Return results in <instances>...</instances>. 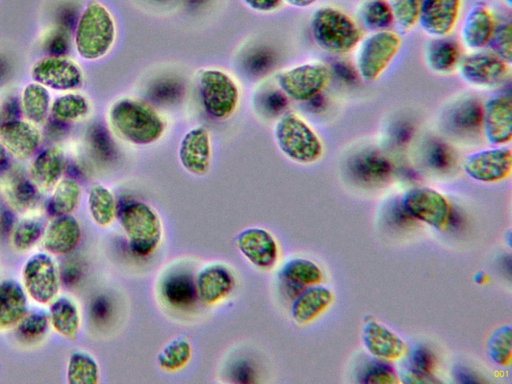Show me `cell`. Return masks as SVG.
Wrapping results in <instances>:
<instances>
[{"instance_id": "cell-1", "label": "cell", "mask_w": 512, "mask_h": 384, "mask_svg": "<svg viewBox=\"0 0 512 384\" xmlns=\"http://www.w3.org/2000/svg\"><path fill=\"white\" fill-rule=\"evenodd\" d=\"M113 131L123 140L138 146L157 142L165 131L164 119L148 104L132 98H120L108 110Z\"/></svg>"}, {"instance_id": "cell-2", "label": "cell", "mask_w": 512, "mask_h": 384, "mask_svg": "<svg viewBox=\"0 0 512 384\" xmlns=\"http://www.w3.org/2000/svg\"><path fill=\"white\" fill-rule=\"evenodd\" d=\"M116 34V23L110 10L97 0H90L76 23L74 48L81 59L96 61L111 51Z\"/></svg>"}, {"instance_id": "cell-3", "label": "cell", "mask_w": 512, "mask_h": 384, "mask_svg": "<svg viewBox=\"0 0 512 384\" xmlns=\"http://www.w3.org/2000/svg\"><path fill=\"white\" fill-rule=\"evenodd\" d=\"M310 31L314 42L331 54L349 53L355 50L363 38L358 22L332 6H323L313 12Z\"/></svg>"}, {"instance_id": "cell-4", "label": "cell", "mask_w": 512, "mask_h": 384, "mask_svg": "<svg viewBox=\"0 0 512 384\" xmlns=\"http://www.w3.org/2000/svg\"><path fill=\"white\" fill-rule=\"evenodd\" d=\"M273 137L281 153L299 164H312L324 152L319 135L296 113H286L276 121Z\"/></svg>"}, {"instance_id": "cell-5", "label": "cell", "mask_w": 512, "mask_h": 384, "mask_svg": "<svg viewBox=\"0 0 512 384\" xmlns=\"http://www.w3.org/2000/svg\"><path fill=\"white\" fill-rule=\"evenodd\" d=\"M131 250L138 256L152 254L159 246L163 227L159 215L147 203L132 201L116 212Z\"/></svg>"}, {"instance_id": "cell-6", "label": "cell", "mask_w": 512, "mask_h": 384, "mask_svg": "<svg viewBox=\"0 0 512 384\" xmlns=\"http://www.w3.org/2000/svg\"><path fill=\"white\" fill-rule=\"evenodd\" d=\"M402 46L399 33L392 30L374 31L363 37L355 48V68L365 82H375L387 70Z\"/></svg>"}, {"instance_id": "cell-7", "label": "cell", "mask_w": 512, "mask_h": 384, "mask_svg": "<svg viewBox=\"0 0 512 384\" xmlns=\"http://www.w3.org/2000/svg\"><path fill=\"white\" fill-rule=\"evenodd\" d=\"M197 85L205 112L217 120L229 118L239 102V88L233 78L222 70L206 68L199 71Z\"/></svg>"}, {"instance_id": "cell-8", "label": "cell", "mask_w": 512, "mask_h": 384, "mask_svg": "<svg viewBox=\"0 0 512 384\" xmlns=\"http://www.w3.org/2000/svg\"><path fill=\"white\" fill-rule=\"evenodd\" d=\"M330 69L320 61L306 62L281 71L277 85L291 100L304 102L318 96L328 85Z\"/></svg>"}, {"instance_id": "cell-9", "label": "cell", "mask_w": 512, "mask_h": 384, "mask_svg": "<svg viewBox=\"0 0 512 384\" xmlns=\"http://www.w3.org/2000/svg\"><path fill=\"white\" fill-rule=\"evenodd\" d=\"M460 78L468 85L489 89L504 83L510 74V65L493 52L475 50L461 56L456 68Z\"/></svg>"}, {"instance_id": "cell-10", "label": "cell", "mask_w": 512, "mask_h": 384, "mask_svg": "<svg viewBox=\"0 0 512 384\" xmlns=\"http://www.w3.org/2000/svg\"><path fill=\"white\" fill-rule=\"evenodd\" d=\"M30 74L33 81L58 92L76 91L84 82L81 67L65 55H48L37 60Z\"/></svg>"}, {"instance_id": "cell-11", "label": "cell", "mask_w": 512, "mask_h": 384, "mask_svg": "<svg viewBox=\"0 0 512 384\" xmlns=\"http://www.w3.org/2000/svg\"><path fill=\"white\" fill-rule=\"evenodd\" d=\"M26 293L37 303L52 302L59 290L57 266L53 258L44 252L30 256L22 270Z\"/></svg>"}, {"instance_id": "cell-12", "label": "cell", "mask_w": 512, "mask_h": 384, "mask_svg": "<svg viewBox=\"0 0 512 384\" xmlns=\"http://www.w3.org/2000/svg\"><path fill=\"white\" fill-rule=\"evenodd\" d=\"M465 173L473 180L495 183L508 178L512 170L511 149L495 146L469 154L463 164Z\"/></svg>"}, {"instance_id": "cell-13", "label": "cell", "mask_w": 512, "mask_h": 384, "mask_svg": "<svg viewBox=\"0 0 512 384\" xmlns=\"http://www.w3.org/2000/svg\"><path fill=\"white\" fill-rule=\"evenodd\" d=\"M402 204L415 219L437 229L444 228L451 216L447 199L428 187L410 189L405 193Z\"/></svg>"}, {"instance_id": "cell-14", "label": "cell", "mask_w": 512, "mask_h": 384, "mask_svg": "<svg viewBox=\"0 0 512 384\" xmlns=\"http://www.w3.org/2000/svg\"><path fill=\"white\" fill-rule=\"evenodd\" d=\"M463 0H422L418 24L433 39L447 38L455 29Z\"/></svg>"}, {"instance_id": "cell-15", "label": "cell", "mask_w": 512, "mask_h": 384, "mask_svg": "<svg viewBox=\"0 0 512 384\" xmlns=\"http://www.w3.org/2000/svg\"><path fill=\"white\" fill-rule=\"evenodd\" d=\"M482 131L488 143L504 146L512 139V101L508 95L489 98L483 105Z\"/></svg>"}, {"instance_id": "cell-16", "label": "cell", "mask_w": 512, "mask_h": 384, "mask_svg": "<svg viewBox=\"0 0 512 384\" xmlns=\"http://www.w3.org/2000/svg\"><path fill=\"white\" fill-rule=\"evenodd\" d=\"M211 139L203 126L193 127L181 138L178 159L185 171L194 176H204L211 164Z\"/></svg>"}, {"instance_id": "cell-17", "label": "cell", "mask_w": 512, "mask_h": 384, "mask_svg": "<svg viewBox=\"0 0 512 384\" xmlns=\"http://www.w3.org/2000/svg\"><path fill=\"white\" fill-rule=\"evenodd\" d=\"M235 244L239 252L259 269L272 268L278 259V245L273 235L260 227L241 230Z\"/></svg>"}, {"instance_id": "cell-18", "label": "cell", "mask_w": 512, "mask_h": 384, "mask_svg": "<svg viewBox=\"0 0 512 384\" xmlns=\"http://www.w3.org/2000/svg\"><path fill=\"white\" fill-rule=\"evenodd\" d=\"M0 142L7 153L24 160L38 149L41 134L37 125L28 120L10 119L0 125Z\"/></svg>"}, {"instance_id": "cell-19", "label": "cell", "mask_w": 512, "mask_h": 384, "mask_svg": "<svg viewBox=\"0 0 512 384\" xmlns=\"http://www.w3.org/2000/svg\"><path fill=\"white\" fill-rule=\"evenodd\" d=\"M496 26L491 9L483 3H477L464 18L460 31L461 41L472 51L481 50L488 46Z\"/></svg>"}, {"instance_id": "cell-20", "label": "cell", "mask_w": 512, "mask_h": 384, "mask_svg": "<svg viewBox=\"0 0 512 384\" xmlns=\"http://www.w3.org/2000/svg\"><path fill=\"white\" fill-rule=\"evenodd\" d=\"M194 283L197 298L205 304H215L231 293L235 278L225 265L210 264L198 272Z\"/></svg>"}, {"instance_id": "cell-21", "label": "cell", "mask_w": 512, "mask_h": 384, "mask_svg": "<svg viewBox=\"0 0 512 384\" xmlns=\"http://www.w3.org/2000/svg\"><path fill=\"white\" fill-rule=\"evenodd\" d=\"M361 335L368 352L381 360L399 359L407 350L405 342L396 333L375 320L364 324Z\"/></svg>"}, {"instance_id": "cell-22", "label": "cell", "mask_w": 512, "mask_h": 384, "mask_svg": "<svg viewBox=\"0 0 512 384\" xmlns=\"http://www.w3.org/2000/svg\"><path fill=\"white\" fill-rule=\"evenodd\" d=\"M81 228L78 220L72 216L59 215L48 224L43 232L42 244L52 254L71 252L79 243Z\"/></svg>"}, {"instance_id": "cell-23", "label": "cell", "mask_w": 512, "mask_h": 384, "mask_svg": "<svg viewBox=\"0 0 512 384\" xmlns=\"http://www.w3.org/2000/svg\"><path fill=\"white\" fill-rule=\"evenodd\" d=\"M65 155L59 147L52 146L41 151L33 160L30 175L33 184L41 190H50L62 178Z\"/></svg>"}, {"instance_id": "cell-24", "label": "cell", "mask_w": 512, "mask_h": 384, "mask_svg": "<svg viewBox=\"0 0 512 384\" xmlns=\"http://www.w3.org/2000/svg\"><path fill=\"white\" fill-rule=\"evenodd\" d=\"M333 301V293L325 286L311 285L302 291L291 306L293 320L306 324L319 316Z\"/></svg>"}, {"instance_id": "cell-25", "label": "cell", "mask_w": 512, "mask_h": 384, "mask_svg": "<svg viewBox=\"0 0 512 384\" xmlns=\"http://www.w3.org/2000/svg\"><path fill=\"white\" fill-rule=\"evenodd\" d=\"M27 310L26 291L15 280L0 283V327L9 328L19 323Z\"/></svg>"}, {"instance_id": "cell-26", "label": "cell", "mask_w": 512, "mask_h": 384, "mask_svg": "<svg viewBox=\"0 0 512 384\" xmlns=\"http://www.w3.org/2000/svg\"><path fill=\"white\" fill-rule=\"evenodd\" d=\"M51 103L49 89L35 81L27 83L21 91V110L26 120L35 125H42L46 122L50 114Z\"/></svg>"}, {"instance_id": "cell-27", "label": "cell", "mask_w": 512, "mask_h": 384, "mask_svg": "<svg viewBox=\"0 0 512 384\" xmlns=\"http://www.w3.org/2000/svg\"><path fill=\"white\" fill-rule=\"evenodd\" d=\"M49 322L54 330L68 339H75L80 328V313L76 303L61 296L51 302L49 309Z\"/></svg>"}, {"instance_id": "cell-28", "label": "cell", "mask_w": 512, "mask_h": 384, "mask_svg": "<svg viewBox=\"0 0 512 384\" xmlns=\"http://www.w3.org/2000/svg\"><path fill=\"white\" fill-rule=\"evenodd\" d=\"M425 63L434 73L448 74L454 71L461 58L456 42L446 38L433 39L425 50Z\"/></svg>"}, {"instance_id": "cell-29", "label": "cell", "mask_w": 512, "mask_h": 384, "mask_svg": "<svg viewBox=\"0 0 512 384\" xmlns=\"http://www.w3.org/2000/svg\"><path fill=\"white\" fill-rule=\"evenodd\" d=\"M90 101L81 93L70 91L56 97L50 108L53 118L60 122H76L88 116Z\"/></svg>"}, {"instance_id": "cell-30", "label": "cell", "mask_w": 512, "mask_h": 384, "mask_svg": "<svg viewBox=\"0 0 512 384\" xmlns=\"http://www.w3.org/2000/svg\"><path fill=\"white\" fill-rule=\"evenodd\" d=\"M48 210L54 216L68 215L76 210L81 198L78 182L70 177L61 178L53 188Z\"/></svg>"}, {"instance_id": "cell-31", "label": "cell", "mask_w": 512, "mask_h": 384, "mask_svg": "<svg viewBox=\"0 0 512 384\" xmlns=\"http://www.w3.org/2000/svg\"><path fill=\"white\" fill-rule=\"evenodd\" d=\"M435 360L433 353L426 347H415L409 354L407 368L402 373V381L405 383L439 382L432 374Z\"/></svg>"}, {"instance_id": "cell-32", "label": "cell", "mask_w": 512, "mask_h": 384, "mask_svg": "<svg viewBox=\"0 0 512 384\" xmlns=\"http://www.w3.org/2000/svg\"><path fill=\"white\" fill-rule=\"evenodd\" d=\"M87 204L91 218L99 226L109 225L116 216L115 197L104 185L95 184L90 188Z\"/></svg>"}, {"instance_id": "cell-33", "label": "cell", "mask_w": 512, "mask_h": 384, "mask_svg": "<svg viewBox=\"0 0 512 384\" xmlns=\"http://www.w3.org/2000/svg\"><path fill=\"white\" fill-rule=\"evenodd\" d=\"M66 376L69 384H96L100 378L98 363L89 353L76 351L69 357Z\"/></svg>"}, {"instance_id": "cell-34", "label": "cell", "mask_w": 512, "mask_h": 384, "mask_svg": "<svg viewBox=\"0 0 512 384\" xmlns=\"http://www.w3.org/2000/svg\"><path fill=\"white\" fill-rule=\"evenodd\" d=\"M281 278L297 287L318 284L322 280L321 269L314 262L304 258H294L285 263L280 271Z\"/></svg>"}, {"instance_id": "cell-35", "label": "cell", "mask_w": 512, "mask_h": 384, "mask_svg": "<svg viewBox=\"0 0 512 384\" xmlns=\"http://www.w3.org/2000/svg\"><path fill=\"white\" fill-rule=\"evenodd\" d=\"M358 24L371 30L388 29L392 24V14L387 0H364L357 9Z\"/></svg>"}, {"instance_id": "cell-36", "label": "cell", "mask_w": 512, "mask_h": 384, "mask_svg": "<svg viewBox=\"0 0 512 384\" xmlns=\"http://www.w3.org/2000/svg\"><path fill=\"white\" fill-rule=\"evenodd\" d=\"M191 355L192 347L189 340L179 336L161 349L156 361L162 370L172 372L183 368L189 362Z\"/></svg>"}, {"instance_id": "cell-37", "label": "cell", "mask_w": 512, "mask_h": 384, "mask_svg": "<svg viewBox=\"0 0 512 384\" xmlns=\"http://www.w3.org/2000/svg\"><path fill=\"white\" fill-rule=\"evenodd\" d=\"M421 1L387 0L393 24L399 33H408L418 24Z\"/></svg>"}, {"instance_id": "cell-38", "label": "cell", "mask_w": 512, "mask_h": 384, "mask_svg": "<svg viewBox=\"0 0 512 384\" xmlns=\"http://www.w3.org/2000/svg\"><path fill=\"white\" fill-rule=\"evenodd\" d=\"M163 294L175 306H187L197 297L194 281L184 275L169 278L164 285Z\"/></svg>"}, {"instance_id": "cell-39", "label": "cell", "mask_w": 512, "mask_h": 384, "mask_svg": "<svg viewBox=\"0 0 512 384\" xmlns=\"http://www.w3.org/2000/svg\"><path fill=\"white\" fill-rule=\"evenodd\" d=\"M487 351L490 359L499 366H508L512 358L511 326L497 328L490 336Z\"/></svg>"}, {"instance_id": "cell-40", "label": "cell", "mask_w": 512, "mask_h": 384, "mask_svg": "<svg viewBox=\"0 0 512 384\" xmlns=\"http://www.w3.org/2000/svg\"><path fill=\"white\" fill-rule=\"evenodd\" d=\"M354 170L356 175L362 180L378 182L388 176L390 166L384 158L379 156H365L356 161Z\"/></svg>"}, {"instance_id": "cell-41", "label": "cell", "mask_w": 512, "mask_h": 384, "mask_svg": "<svg viewBox=\"0 0 512 384\" xmlns=\"http://www.w3.org/2000/svg\"><path fill=\"white\" fill-rule=\"evenodd\" d=\"M490 51L508 65L512 62V27L511 23H503L496 26L492 38L488 44Z\"/></svg>"}, {"instance_id": "cell-42", "label": "cell", "mask_w": 512, "mask_h": 384, "mask_svg": "<svg viewBox=\"0 0 512 384\" xmlns=\"http://www.w3.org/2000/svg\"><path fill=\"white\" fill-rule=\"evenodd\" d=\"M41 224L32 219L20 221L12 234L13 245L21 250L31 247L41 236Z\"/></svg>"}, {"instance_id": "cell-43", "label": "cell", "mask_w": 512, "mask_h": 384, "mask_svg": "<svg viewBox=\"0 0 512 384\" xmlns=\"http://www.w3.org/2000/svg\"><path fill=\"white\" fill-rule=\"evenodd\" d=\"M19 334L28 339L42 336L49 325V315L43 311H34L25 316L18 323Z\"/></svg>"}, {"instance_id": "cell-44", "label": "cell", "mask_w": 512, "mask_h": 384, "mask_svg": "<svg viewBox=\"0 0 512 384\" xmlns=\"http://www.w3.org/2000/svg\"><path fill=\"white\" fill-rule=\"evenodd\" d=\"M360 382L371 384H394L398 383L395 370L383 362H376L369 365L360 379Z\"/></svg>"}, {"instance_id": "cell-45", "label": "cell", "mask_w": 512, "mask_h": 384, "mask_svg": "<svg viewBox=\"0 0 512 384\" xmlns=\"http://www.w3.org/2000/svg\"><path fill=\"white\" fill-rule=\"evenodd\" d=\"M35 194L36 186L25 178L13 180L8 191L10 200L20 208L30 205L35 199Z\"/></svg>"}, {"instance_id": "cell-46", "label": "cell", "mask_w": 512, "mask_h": 384, "mask_svg": "<svg viewBox=\"0 0 512 384\" xmlns=\"http://www.w3.org/2000/svg\"><path fill=\"white\" fill-rule=\"evenodd\" d=\"M44 47L49 55H64L68 50V35L62 28H53L44 37Z\"/></svg>"}, {"instance_id": "cell-47", "label": "cell", "mask_w": 512, "mask_h": 384, "mask_svg": "<svg viewBox=\"0 0 512 384\" xmlns=\"http://www.w3.org/2000/svg\"><path fill=\"white\" fill-rule=\"evenodd\" d=\"M249 9L258 13H271L278 10L282 0H241Z\"/></svg>"}, {"instance_id": "cell-48", "label": "cell", "mask_w": 512, "mask_h": 384, "mask_svg": "<svg viewBox=\"0 0 512 384\" xmlns=\"http://www.w3.org/2000/svg\"><path fill=\"white\" fill-rule=\"evenodd\" d=\"M389 216L391 220L399 226H408L409 224H414L415 218L407 211L402 203L394 205L389 213Z\"/></svg>"}, {"instance_id": "cell-49", "label": "cell", "mask_w": 512, "mask_h": 384, "mask_svg": "<svg viewBox=\"0 0 512 384\" xmlns=\"http://www.w3.org/2000/svg\"><path fill=\"white\" fill-rule=\"evenodd\" d=\"M284 3L295 8H307L313 5L317 0H282Z\"/></svg>"}, {"instance_id": "cell-50", "label": "cell", "mask_w": 512, "mask_h": 384, "mask_svg": "<svg viewBox=\"0 0 512 384\" xmlns=\"http://www.w3.org/2000/svg\"><path fill=\"white\" fill-rule=\"evenodd\" d=\"M7 158V152L0 142V167L4 165Z\"/></svg>"}, {"instance_id": "cell-51", "label": "cell", "mask_w": 512, "mask_h": 384, "mask_svg": "<svg viewBox=\"0 0 512 384\" xmlns=\"http://www.w3.org/2000/svg\"><path fill=\"white\" fill-rule=\"evenodd\" d=\"M506 6L510 9L512 0H503Z\"/></svg>"}]
</instances>
